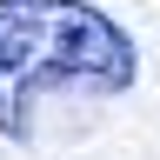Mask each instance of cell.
<instances>
[{"instance_id": "obj_1", "label": "cell", "mask_w": 160, "mask_h": 160, "mask_svg": "<svg viewBox=\"0 0 160 160\" xmlns=\"http://www.w3.org/2000/svg\"><path fill=\"white\" fill-rule=\"evenodd\" d=\"M140 47L93 0H0V140L33 147L47 100H120Z\"/></svg>"}]
</instances>
